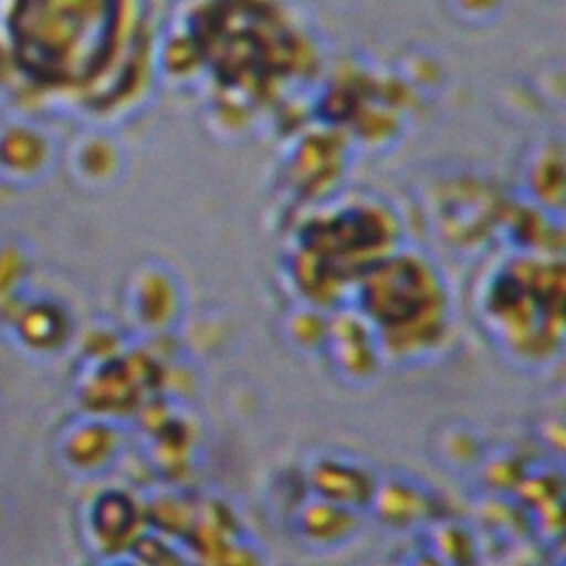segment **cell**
<instances>
[{
    "instance_id": "obj_1",
    "label": "cell",
    "mask_w": 566,
    "mask_h": 566,
    "mask_svg": "<svg viewBox=\"0 0 566 566\" xmlns=\"http://www.w3.org/2000/svg\"><path fill=\"white\" fill-rule=\"evenodd\" d=\"M447 4L458 20L480 24V22H489V20H493V15H497L502 0H447Z\"/></svg>"
}]
</instances>
